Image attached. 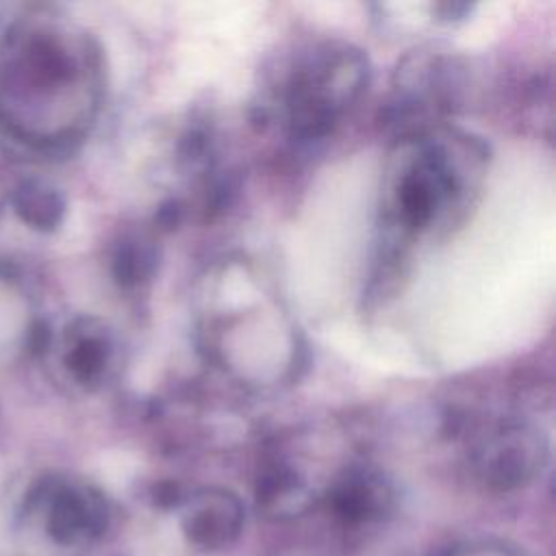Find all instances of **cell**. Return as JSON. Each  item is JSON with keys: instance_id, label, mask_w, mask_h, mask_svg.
Here are the masks:
<instances>
[{"instance_id": "cell-1", "label": "cell", "mask_w": 556, "mask_h": 556, "mask_svg": "<svg viewBox=\"0 0 556 556\" xmlns=\"http://www.w3.org/2000/svg\"><path fill=\"white\" fill-rule=\"evenodd\" d=\"M486 165L489 146L465 130L439 124L397 139L382 182L378 263L400 271L413 239L460 222Z\"/></svg>"}, {"instance_id": "cell-2", "label": "cell", "mask_w": 556, "mask_h": 556, "mask_svg": "<svg viewBox=\"0 0 556 556\" xmlns=\"http://www.w3.org/2000/svg\"><path fill=\"white\" fill-rule=\"evenodd\" d=\"M369 83L367 54L339 39H321L291 52L269 80L261 115L278 122L289 139L328 137Z\"/></svg>"}, {"instance_id": "cell-3", "label": "cell", "mask_w": 556, "mask_h": 556, "mask_svg": "<svg viewBox=\"0 0 556 556\" xmlns=\"http://www.w3.org/2000/svg\"><path fill=\"white\" fill-rule=\"evenodd\" d=\"M463 91L465 65L458 56L441 50L413 52L397 65L382 122L397 139L430 130L458 106Z\"/></svg>"}, {"instance_id": "cell-4", "label": "cell", "mask_w": 556, "mask_h": 556, "mask_svg": "<svg viewBox=\"0 0 556 556\" xmlns=\"http://www.w3.org/2000/svg\"><path fill=\"white\" fill-rule=\"evenodd\" d=\"M478 454L489 478L500 482L519 480L541 463L543 437L528 424L508 421L489 432Z\"/></svg>"}, {"instance_id": "cell-5", "label": "cell", "mask_w": 556, "mask_h": 556, "mask_svg": "<svg viewBox=\"0 0 556 556\" xmlns=\"http://www.w3.org/2000/svg\"><path fill=\"white\" fill-rule=\"evenodd\" d=\"M115 339L111 330L96 319H80L70 332L65 367L83 387L102 384L115 363Z\"/></svg>"}, {"instance_id": "cell-6", "label": "cell", "mask_w": 556, "mask_h": 556, "mask_svg": "<svg viewBox=\"0 0 556 556\" xmlns=\"http://www.w3.org/2000/svg\"><path fill=\"white\" fill-rule=\"evenodd\" d=\"M161 250L150 232H126L113 248L111 274L122 289H139L150 282L159 269Z\"/></svg>"}, {"instance_id": "cell-7", "label": "cell", "mask_w": 556, "mask_h": 556, "mask_svg": "<svg viewBox=\"0 0 556 556\" xmlns=\"http://www.w3.org/2000/svg\"><path fill=\"white\" fill-rule=\"evenodd\" d=\"M17 215L37 230H54L63 222V195L41 182H24L15 193Z\"/></svg>"}, {"instance_id": "cell-8", "label": "cell", "mask_w": 556, "mask_h": 556, "mask_svg": "<svg viewBox=\"0 0 556 556\" xmlns=\"http://www.w3.org/2000/svg\"><path fill=\"white\" fill-rule=\"evenodd\" d=\"M182 219V204L178 200H167L159 206L154 222L161 230H172L174 226H178Z\"/></svg>"}]
</instances>
